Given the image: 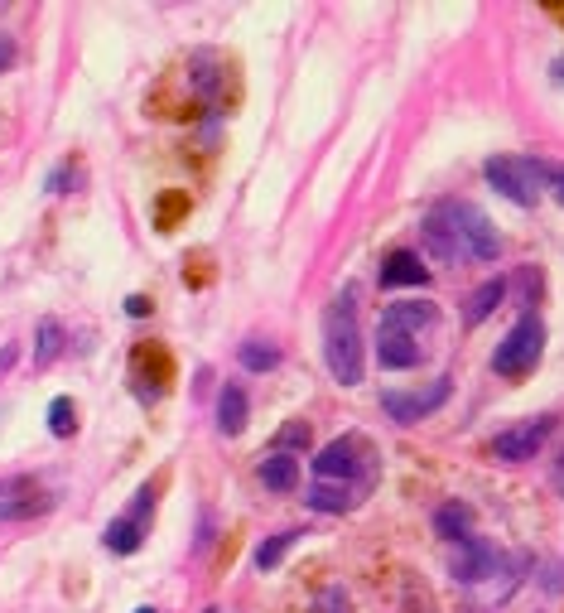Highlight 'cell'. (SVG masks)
I'll list each match as a JSON object with an SVG mask.
<instances>
[{"label": "cell", "instance_id": "cell-1", "mask_svg": "<svg viewBox=\"0 0 564 613\" xmlns=\"http://www.w3.org/2000/svg\"><path fill=\"white\" fill-rule=\"evenodd\" d=\"M323 358H328L333 382H343V387H357L362 372H367V348H362L357 305H352L348 290L328 305V319H323Z\"/></svg>", "mask_w": 564, "mask_h": 613}, {"label": "cell", "instance_id": "cell-2", "mask_svg": "<svg viewBox=\"0 0 564 613\" xmlns=\"http://www.w3.org/2000/svg\"><path fill=\"white\" fill-rule=\"evenodd\" d=\"M540 348H545V324H540L536 314H521V319L511 324V334L497 343L492 372H497V377H526V372L540 363Z\"/></svg>", "mask_w": 564, "mask_h": 613}, {"label": "cell", "instance_id": "cell-3", "mask_svg": "<svg viewBox=\"0 0 564 613\" xmlns=\"http://www.w3.org/2000/svg\"><path fill=\"white\" fill-rule=\"evenodd\" d=\"M483 179L497 189L502 198L521 203V208H536L540 198V174H536V160H516V155H492L483 165Z\"/></svg>", "mask_w": 564, "mask_h": 613}, {"label": "cell", "instance_id": "cell-4", "mask_svg": "<svg viewBox=\"0 0 564 613\" xmlns=\"http://www.w3.org/2000/svg\"><path fill=\"white\" fill-rule=\"evenodd\" d=\"M550 430H555V416H536V420H526V425H511V430H502L492 440V459H502V464L536 459L540 445L550 440Z\"/></svg>", "mask_w": 564, "mask_h": 613}, {"label": "cell", "instance_id": "cell-5", "mask_svg": "<svg viewBox=\"0 0 564 613\" xmlns=\"http://www.w3.org/2000/svg\"><path fill=\"white\" fill-rule=\"evenodd\" d=\"M425 247H430L434 261H463V223H458V198L454 203H439L430 218H425Z\"/></svg>", "mask_w": 564, "mask_h": 613}, {"label": "cell", "instance_id": "cell-6", "mask_svg": "<svg viewBox=\"0 0 564 613\" xmlns=\"http://www.w3.org/2000/svg\"><path fill=\"white\" fill-rule=\"evenodd\" d=\"M444 401H449V377H434L430 387H420V391H386V396H381L386 416L401 420V425L434 416V411H439Z\"/></svg>", "mask_w": 564, "mask_h": 613}, {"label": "cell", "instance_id": "cell-7", "mask_svg": "<svg viewBox=\"0 0 564 613\" xmlns=\"http://www.w3.org/2000/svg\"><path fill=\"white\" fill-rule=\"evenodd\" d=\"M449 570L463 585H478V580H487L497 570V551L487 546L483 536H458V541H449Z\"/></svg>", "mask_w": 564, "mask_h": 613}, {"label": "cell", "instance_id": "cell-8", "mask_svg": "<svg viewBox=\"0 0 564 613\" xmlns=\"http://www.w3.org/2000/svg\"><path fill=\"white\" fill-rule=\"evenodd\" d=\"M49 493L34 483V478H10L0 483V522H25V517H39L49 512Z\"/></svg>", "mask_w": 564, "mask_h": 613}, {"label": "cell", "instance_id": "cell-9", "mask_svg": "<svg viewBox=\"0 0 564 613\" xmlns=\"http://www.w3.org/2000/svg\"><path fill=\"white\" fill-rule=\"evenodd\" d=\"M150 507H155V488H145L140 498H135V507L126 512V517H116L107 527V551H116V556H131V551H140V541H145V517H150Z\"/></svg>", "mask_w": 564, "mask_h": 613}, {"label": "cell", "instance_id": "cell-10", "mask_svg": "<svg viewBox=\"0 0 564 613\" xmlns=\"http://www.w3.org/2000/svg\"><path fill=\"white\" fill-rule=\"evenodd\" d=\"M314 474H319L323 483H343V478L367 474L357 440H352V435H343V440H333L328 449H319V459H314Z\"/></svg>", "mask_w": 564, "mask_h": 613}, {"label": "cell", "instance_id": "cell-11", "mask_svg": "<svg viewBox=\"0 0 564 613\" xmlns=\"http://www.w3.org/2000/svg\"><path fill=\"white\" fill-rule=\"evenodd\" d=\"M458 223H463V251L473 261H497L502 256V237L492 232V223H487L473 203H458Z\"/></svg>", "mask_w": 564, "mask_h": 613}, {"label": "cell", "instance_id": "cell-12", "mask_svg": "<svg viewBox=\"0 0 564 613\" xmlns=\"http://www.w3.org/2000/svg\"><path fill=\"white\" fill-rule=\"evenodd\" d=\"M430 280V266H420L415 251H391L381 261V285L386 290H401V285H425Z\"/></svg>", "mask_w": 564, "mask_h": 613}, {"label": "cell", "instance_id": "cell-13", "mask_svg": "<svg viewBox=\"0 0 564 613\" xmlns=\"http://www.w3.org/2000/svg\"><path fill=\"white\" fill-rule=\"evenodd\" d=\"M376 358H381V367H415V363H420L415 334H401V329H381V334H376Z\"/></svg>", "mask_w": 564, "mask_h": 613}, {"label": "cell", "instance_id": "cell-14", "mask_svg": "<svg viewBox=\"0 0 564 613\" xmlns=\"http://www.w3.org/2000/svg\"><path fill=\"white\" fill-rule=\"evenodd\" d=\"M246 391H242V382H227L222 387V396H217V430L222 435H242L246 430Z\"/></svg>", "mask_w": 564, "mask_h": 613}, {"label": "cell", "instance_id": "cell-15", "mask_svg": "<svg viewBox=\"0 0 564 613\" xmlns=\"http://www.w3.org/2000/svg\"><path fill=\"white\" fill-rule=\"evenodd\" d=\"M261 483H266L270 493H295L299 488V459L295 454H266L261 459Z\"/></svg>", "mask_w": 564, "mask_h": 613}, {"label": "cell", "instance_id": "cell-16", "mask_svg": "<svg viewBox=\"0 0 564 613\" xmlns=\"http://www.w3.org/2000/svg\"><path fill=\"white\" fill-rule=\"evenodd\" d=\"M425 324H434V305L430 300H415V305H391L381 329H401V334H420Z\"/></svg>", "mask_w": 564, "mask_h": 613}, {"label": "cell", "instance_id": "cell-17", "mask_svg": "<svg viewBox=\"0 0 564 613\" xmlns=\"http://www.w3.org/2000/svg\"><path fill=\"white\" fill-rule=\"evenodd\" d=\"M502 295H507V280H502V276H492L483 290H473V300H468V314H463V319H468V329H478L487 314L502 305Z\"/></svg>", "mask_w": 564, "mask_h": 613}, {"label": "cell", "instance_id": "cell-18", "mask_svg": "<svg viewBox=\"0 0 564 613\" xmlns=\"http://www.w3.org/2000/svg\"><path fill=\"white\" fill-rule=\"evenodd\" d=\"M309 507H314V512H348L352 507V488L348 483H314V488H309Z\"/></svg>", "mask_w": 564, "mask_h": 613}, {"label": "cell", "instance_id": "cell-19", "mask_svg": "<svg viewBox=\"0 0 564 613\" xmlns=\"http://www.w3.org/2000/svg\"><path fill=\"white\" fill-rule=\"evenodd\" d=\"M434 527L444 541H458V536H473V512L463 507V502H449V507H439L434 512Z\"/></svg>", "mask_w": 564, "mask_h": 613}, {"label": "cell", "instance_id": "cell-20", "mask_svg": "<svg viewBox=\"0 0 564 613\" xmlns=\"http://www.w3.org/2000/svg\"><path fill=\"white\" fill-rule=\"evenodd\" d=\"M299 536H304V531H275L270 541H261V546H256V570H275V565H280V556L295 546Z\"/></svg>", "mask_w": 564, "mask_h": 613}, {"label": "cell", "instance_id": "cell-21", "mask_svg": "<svg viewBox=\"0 0 564 613\" xmlns=\"http://www.w3.org/2000/svg\"><path fill=\"white\" fill-rule=\"evenodd\" d=\"M63 353V329H58V319H44L39 324V348H34V367H49Z\"/></svg>", "mask_w": 564, "mask_h": 613}, {"label": "cell", "instance_id": "cell-22", "mask_svg": "<svg viewBox=\"0 0 564 613\" xmlns=\"http://www.w3.org/2000/svg\"><path fill=\"white\" fill-rule=\"evenodd\" d=\"M78 411H73V401H68V396H58L54 406H49V430H54V435H73V430H78Z\"/></svg>", "mask_w": 564, "mask_h": 613}, {"label": "cell", "instance_id": "cell-23", "mask_svg": "<svg viewBox=\"0 0 564 613\" xmlns=\"http://www.w3.org/2000/svg\"><path fill=\"white\" fill-rule=\"evenodd\" d=\"M275 363H280V353L266 348V343H246L242 348V367H251V372H270Z\"/></svg>", "mask_w": 564, "mask_h": 613}, {"label": "cell", "instance_id": "cell-24", "mask_svg": "<svg viewBox=\"0 0 564 613\" xmlns=\"http://www.w3.org/2000/svg\"><path fill=\"white\" fill-rule=\"evenodd\" d=\"M536 174H540V184H550V194L564 203V165H555V160H536Z\"/></svg>", "mask_w": 564, "mask_h": 613}, {"label": "cell", "instance_id": "cell-25", "mask_svg": "<svg viewBox=\"0 0 564 613\" xmlns=\"http://www.w3.org/2000/svg\"><path fill=\"white\" fill-rule=\"evenodd\" d=\"M309 445V425H285V430H280V454H285V449H304Z\"/></svg>", "mask_w": 564, "mask_h": 613}, {"label": "cell", "instance_id": "cell-26", "mask_svg": "<svg viewBox=\"0 0 564 613\" xmlns=\"http://www.w3.org/2000/svg\"><path fill=\"white\" fill-rule=\"evenodd\" d=\"M10 63H15V39H5V34H0V73H5Z\"/></svg>", "mask_w": 564, "mask_h": 613}, {"label": "cell", "instance_id": "cell-27", "mask_svg": "<svg viewBox=\"0 0 564 613\" xmlns=\"http://www.w3.org/2000/svg\"><path fill=\"white\" fill-rule=\"evenodd\" d=\"M545 575H550V580H545V589H564V565H550Z\"/></svg>", "mask_w": 564, "mask_h": 613}, {"label": "cell", "instance_id": "cell-28", "mask_svg": "<svg viewBox=\"0 0 564 613\" xmlns=\"http://www.w3.org/2000/svg\"><path fill=\"white\" fill-rule=\"evenodd\" d=\"M126 309H131V314H150V300H140V295H135V300H126Z\"/></svg>", "mask_w": 564, "mask_h": 613}, {"label": "cell", "instance_id": "cell-29", "mask_svg": "<svg viewBox=\"0 0 564 613\" xmlns=\"http://www.w3.org/2000/svg\"><path fill=\"white\" fill-rule=\"evenodd\" d=\"M10 367H15V348H5V353H0V372H10Z\"/></svg>", "mask_w": 564, "mask_h": 613}, {"label": "cell", "instance_id": "cell-30", "mask_svg": "<svg viewBox=\"0 0 564 613\" xmlns=\"http://www.w3.org/2000/svg\"><path fill=\"white\" fill-rule=\"evenodd\" d=\"M555 488L564 493V454H560V464H555Z\"/></svg>", "mask_w": 564, "mask_h": 613}, {"label": "cell", "instance_id": "cell-31", "mask_svg": "<svg viewBox=\"0 0 564 613\" xmlns=\"http://www.w3.org/2000/svg\"><path fill=\"white\" fill-rule=\"evenodd\" d=\"M555 83L564 87V58H555Z\"/></svg>", "mask_w": 564, "mask_h": 613}, {"label": "cell", "instance_id": "cell-32", "mask_svg": "<svg viewBox=\"0 0 564 613\" xmlns=\"http://www.w3.org/2000/svg\"><path fill=\"white\" fill-rule=\"evenodd\" d=\"M140 613H155V609H140Z\"/></svg>", "mask_w": 564, "mask_h": 613}, {"label": "cell", "instance_id": "cell-33", "mask_svg": "<svg viewBox=\"0 0 564 613\" xmlns=\"http://www.w3.org/2000/svg\"><path fill=\"white\" fill-rule=\"evenodd\" d=\"M208 613H217V609H208Z\"/></svg>", "mask_w": 564, "mask_h": 613}]
</instances>
